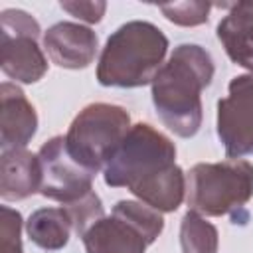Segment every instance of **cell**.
<instances>
[{"mask_svg": "<svg viewBox=\"0 0 253 253\" xmlns=\"http://www.w3.org/2000/svg\"><path fill=\"white\" fill-rule=\"evenodd\" d=\"M111 188H126L160 213L176 211L186 200V174L176 164V146L148 123H136L103 170Z\"/></svg>", "mask_w": 253, "mask_h": 253, "instance_id": "obj_1", "label": "cell"}, {"mask_svg": "<svg viewBox=\"0 0 253 253\" xmlns=\"http://www.w3.org/2000/svg\"><path fill=\"white\" fill-rule=\"evenodd\" d=\"M215 73L208 49L198 43H180L154 75L152 105L164 126L180 138L198 134L204 121L202 91Z\"/></svg>", "mask_w": 253, "mask_h": 253, "instance_id": "obj_2", "label": "cell"}, {"mask_svg": "<svg viewBox=\"0 0 253 253\" xmlns=\"http://www.w3.org/2000/svg\"><path fill=\"white\" fill-rule=\"evenodd\" d=\"M166 53L168 38L158 26L130 20L107 38L97 61V81L103 87H144L164 65Z\"/></svg>", "mask_w": 253, "mask_h": 253, "instance_id": "obj_3", "label": "cell"}, {"mask_svg": "<svg viewBox=\"0 0 253 253\" xmlns=\"http://www.w3.org/2000/svg\"><path fill=\"white\" fill-rule=\"evenodd\" d=\"M253 198V164L245 158L200 162L186 174L188 208L204 217L233 219Z\"/></svg>", "mask_w": 253, "mask_h": 253, "instance_id": "obj_4", "label": "cell"}, {"mask_svg": "<svg viewBox=\"0 0 253 253\" xmlns=\"http://www.w3.org/2000/svg\"><path fill=\"white\" fill-rule=\"evenodd\" d=\"M130 126V115L125 107L91 103L71 121L65 134V144L69 154L81 166L97 174L105 170Z\"/></svg>", "mask_w": 253, "mask_h": 253, "instance_id": "obj_5", "label": "cell"}, {"mask_svg": "<svg viewBox=\"0 0 253 253\" xmlns=\"http://www.w3.org/2000/svg\"><path fill=\"white\" fill-rule=\"evenodd\" d=\"M164 231L160 211L136 200H121L83 235L85 253H146Z\"/></svg>", "mask_w": 253, "mask_h": 253, "instance_id": "obj_6", "label": "cell"}, {"mask_svg": "<svg viewBox=\"0 0 253 253\" xmlns=\"http://www.w3.org/2000/svg\"><path fill=\"white\" fill-rule=\"evenodd\" d=\"M38 20L18 8L0 14V67L16 83H38L47 73V59L40 45Z\"/></svg>", "mask_w": 253, "mask_h": 253, "instance_id": "obj_7", "label": "cell"}, {"mask_svg": "<svg viewBox=\"0 0 253 253\" xmlns=\"http://www.w3.org/2000/svg\"><path fill=\"white\" fill-rule=\"evenodd\" d=\"M42 184L40 194L47 200L69 206L89 192H93V180L97 174L81 166L67 150L65 136H51L38 150Z\"/></svg>", "mask_w": 253, "mask_h": 253, "instance_id": "obj_8", "label": "cell"}, {"mask_svg": "<svg viewBox=\"0 0 253 253\" xmlns=\"http://www.w3.org/2000/svg\"><path fill=\"white\" fill-rule=\"evenodd\" d=\"M215 126L229 158L253 156V73L229 81L227 95L217 101Z\"/></svg>", "mask_w": 253, "mask_h": 253, "instance_id": "obj_9", "label": "cell"}, {"mask_svg": "<svg viewBox=\"0 0 253 253\" xmlns=\"http://www.w3.org/2000/svg\"><path fill=\"white\" fill-rule=\"evenodd\" d=\"M43 49L61 69H85L95 61L99 38L89 26L57 22L43 34Z\"/></svg>", "mask_w": 253, "mask_h": 253, "instance_id": "obj_10", "label": "cell"}, {"mask_svg": "<svg viewBox=\"0 0 253 253\" xmlns=\"http://www.w3.org/2000/svg\"><path fill=\"white\" fill-rule=\"evenodd\" d=\"M0 146L2 150L26 148L38 132V113L16 83L0 85Z\"/></svg>", "mask_w": 253, "mask_h": 253, "instance_id": "obj_11", "label": "cell"}, {"mask_svg": "<svg viewBox=\"0 0 253 253\" xmlns=\"http://www.w3.org/2000/svg\"><path fill=\"white\" fill-rule=\"evenodd\" d=\"M215 32L229 59L253 73V0L229 4Z\"/></svg>", "mask_w": 253, "mask_h": 253, "instance_id": "obj_12", "label": "cell"}, {"mask_svg": "<svg viewBox=\"0 0 253 253\" xmlns=\"http://www.w3.org/2000/svg\"><path fill=\"white\" fill-rule=\"evenodd\" d=\"M42 172L38 154L26 148L2 150L0 160V196L4 202H20L40 194Z\"/></svg>", "mask_w": 253, "mask_h": 253, "instance_id": "obj_13", "label": "cell"}, {"mask_svg": "<svg viewBox=\"0 0 253 253\" xmlns=\"http://www.w3.org/2000/svg\"><path fill=\"white\" fill-rule=\"evenodd\" d=\"M26 233L34 245L45 251L63 249L73 233V223L67 210L61 208H40L30 213L26 221Z\"/></svg>", "mask_w": 253, "mask_h": 253, "instance_id": "obj_14", "label": "cell"}, {"mask_svg": "<svg viewBox=\"0 0 253 253\" xmlns=\"http://www.w3.org/2000/svg\"><path fill=\"white\" fill-rule=\"evenodd\" d=\"M180 247L182 253H217V227L204 215L188 210L180 223Z\"/></svg>", "mask_w": 253, "mask_h": 253, "instance_id": "obj_15", "label": "cell"}, {"mask_svg": "<svg viewBox=\"0 0 253 253\" xmlns=\"http://www.w3.org/2000/svg\"><path fill=\"white\" fill-rule=\"evenodd\" d=\"M71 217V223H73V233H77L79 237L93 225L97 223L101 217H105V208H103V202L99 198V194L93 190L89 192L85 198L69 204V206H63Z\"/></svg>", "mask_w": 253, "mask_h": 253, "instance_id": "obj_16", "label": "cell"}, {"mask_svg": "<svg viewBox=\"0 0 253 253\" xmlns=\"http://www.w3.org/2000/svg\"><path fill=\"white\" fill-rule=\"evenodd\" d=\"M210 2H176V4H162L160 12L164 14L166 20L178 26H202L208 22L210 12H211Z\"/></svg>", "mask_w": 253, "mask_h": 253, "instance_id": "obj_17", "label": "cell"}, {"mask_svg": "<svg viewBox=\"0 0 253 253\" xmlns=\"http://www.w3.org/2000/svg\"><path fill=\"white\" fill-rule=\"evenodd\" d=\"M0 253H24L22 215L10 206L0 208Z\"/></svg>", "mask_w": 253, "mask_h": 253, "instance_id": "obj_18", "label": "cell"}, {"mask_svg": "<svg viewBox=\"0 0 253 253\" xmlns=\"http://www.w3.org/2000/svg\"><path fill=\"white\" fill-rule=\"evenodd\" d=\"M61 10H65L69 16L85 22V24H97L103 20L107 4L105 2H83V0H71V2H61Z\"/></svg>", "mask_w": 253, "mask_h": 253, "instance_id": "obj_19", "label": "cell"}]
</instances>
